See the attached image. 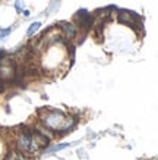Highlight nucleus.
I'll return each mask as SVG.
<instances>
[{
  "label": "nucleus",
  "instance_id": "obj_1",
  "mask_svg": "<svg viewBox=\"0 0 158 160\" xmlns=\"http://www.w3.org/2000/svg\"><path fill=\"white\" fill-rule=\"evenodd\" d=\"M43 123L51 131H69L75 121L70 116L65 115L60 110H45V115L41 119Z\"/></svg>",
  "mask_w": 158,
  "mask_h": 160
},
{
  "label": "nucleus",
  "instance_id": "obj_2",
  "mask_svg": "<svg viewBox=\"0 0 158 160\" xmlns=\"http://www.w3.org/2000/svg\"><path fill=\"white\" fill-rule=\"evenodd\" d=\"M16 146H18V150L21 153H25V154H32L37 151L35 146L32 142V131L29 129H24L21 131L18 140H16Z\"/></svg>",
  "mask_w": 158,
  "mask_h": 160
},
{
  "label": "nucleus",
  "instance_id": "obj_3",
  "mask_svg": "<svg viewBox=\"0 0 158 160\" xmlns=\"http://www.w3.org/2000/svg\"><path fill=\"white\" fill-rule=\"evenodd\" d=\"M15 75L13 63L9 59H0V78L2 79H10Z\"/></svg>",
  "mask_w": 158,
  "mask_h": 160
},
{
  "label": "nucleus",
  "instance_id": "obj_4",
  "mask_svg": "<svg viewBox=\"0 0 158 160\" xmlns=\"http://www.w3.org/2000/svg\"><path fill=\"white\" fill-rule=\"evenodd\" d=\"M78 19V22H79V27H82V28L85 29H89L91 28V25H92V16L86 10H78V13H76V16H75Z\"/></svg>",
  "mask_w": 158,
  "mask_h": 160
},
{
  "label": "nucleus",
  "instance_id": "obj_5",
  "mask_svg": "<svg viewBox=\"0 0 158 160\" xmlns=\"http://www.w3.org/2000/svg\"><path fill=\"white\" fill-rule=\"evenodd\" d=\"M117 18H119V22L122 24H129L133 27L136 24V21H138V16L133 13V12H129V10H120L119 15H117Z\"/></svg>",
  "mask_w": 158,
  "mask_h": 160
},
{
  "label": "nucleus",
  "instance_id": "obj_6",
  "mask_svg": "<svg viewBox=\"0 0 158 160\" xmlns=\"http://www.w3.org/2000/svg\"><path fill=\"white\" fill-rule=\"evenodd\" d=\"M63 29H65V32H66L67 38L76 37V28H75L72 24H63Z\"/></svg>",
  "mask_w": 158,
  "mask_h": 160
},
{
  "label": "nucleus",
  "instance_id": "obj_7",
  "mask_svg": "<svg viewBox=\"0 0 158 160\" xmlns=\"http://www.w3.org/2000/svg\"><path fill=\"white\" fill-rule=\"evenodd\" d=\"M40 28H41V24H40V22H34V24H31V27L28 28V31H26V34H28L29 37H31V35H32L34 32H35L37 29H40Z\"/></svg>",
  "mask_w": 158,
  "mask_h": 160
},
{
  "label": "nucleus",
  "instance_id": "obj_8",
  "mask_svg": "<svg viewBox=\"0 0 158 160\" xmlns=\"http://www.w3.org/2000/svg\"><path fill=\"white\" fill-rule=\"evenodd\" d=\"M66 147H69V144H56V146H53L48 148V153H53V151H59V150H63V148H66Z\"/></svg>",
  "mask_w": 158,
  "mask_h": 160
},
{
  "label": "nucleus",
  "instance_id": "obj_9",
  "mask_svg": "<svg viewBox=\"0 0 158 160\" xmlns=\"http://www.w3.org/2000/svg\"><path fill=\"white\" fill-rule=\"evenodd\" d=\"M10 31H12V28L0 29V38H5V37H7V35H9V34H10Z\"/></svg>",
  "mask_w": 158,
  "mask_h": 160
},
{
  "label": "nucleus",
  "instance_id": "obj_10",
  "mask_svg": "<svg viewBox=\"0 0 158 160\" xmlns=\"http://www.w3.org/2000/svg\"><path fill=\"white\" fill-rule=\"evenodd\" d=\"M15 6H16V10H18V12H22V9H24V2H22V0H16Z\"/></svg>",
  "mask_w": 158,
  "mask_h": 160
},
{
  "label": "nucleus",
  "instance_id": "obj_11",
  "mask_svg": "<svg viewBox=\"0 0 158 160\" xmlns=\"http://www.w3.org/2000/svg\"><path fill=\"white\" fill-rule=\"evenodd\" d=\"M5 160H16V154H15V153H12V154L7 156V157H6Z\"/></svg>",
  "mask_w": 158,
  "mask_h": 160
},
{
  "label": "nucleus",
  "instance_id": "obj_12",
  "mask_svg": "<svg viewBox=\"0 0 158 160\" xmlns=\"http://www.w3.org/2000/svg\"><path fill=\"white\" fill-rule=\"evenodd\" d=\"M24 15H25V16H26V18H28V16H29V15H31V13H29V10H24Z\"/></svg>",
  "mask_w": 158,
  "mask_h": 160
}]
</instances>
